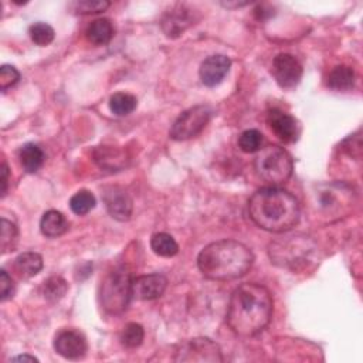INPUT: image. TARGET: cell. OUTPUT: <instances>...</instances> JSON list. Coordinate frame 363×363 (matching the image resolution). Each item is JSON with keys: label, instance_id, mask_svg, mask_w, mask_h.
<instances>
[{"label": "cell", "instance_id": "cell-18", "mask_svg": "<svg viewBox=\"0 0 363 363\" xmlns=\"http://www.w3.org/2000/svg\"><path fill=\"white\" fill-rule=\"evenodd\" d=\"M356 74L349 65H336L332 68L328 76V87L335 91H349L355 87Z\"/></svg>", "mask_w": 363, "mask_h": 363}, {"label": "cell", "instance_id": "cell-13", "mask_svg": "<svg viewBox=\"0 0 363 363\" xmlns=\"http://www.w3.org/2000/svg\"><path fill=\"white\" fill-rule=\"evenodd\" d=\"M168 279L162 274L140 275L132 279V296L140 301H151L164 296Z\"/></svg>", "mask_w": 363, "mask_h": 363}, {"label": "cell", "instance_id": "cell-19", "mask_svg": "<svg viewBox=\"0 0 363 363\" xmlns=\"http://www.w3.org/2000/svg\"><path fill=\"white\" fill-rule=\"evenodd\" d=\"M19 161L27 173H36L44 164V152L36 143H26L19 150Z\"/></svg>", "mask_w": 363, "mask_h": 363}, {"label": "cell", "instance_id": "cell-5", "mask_svg": "<svg viewBox=\"0 0 363 363\" xmlns=\"http://www.w3.org/2000/svg\"><path fill=\"white\" fill-rule=\"evenodd\" d=\"M256 173L264 182L278 186L285 183L293 175V158L284 148L277 145H268L261 148L254 161Z\"/></svg>", "mask_w": 363, "mask_h": 363}, {"label": "cell", "instance_id": "cell-9", "mask_svg": "<svg viewBox=\"0 0 363 363\" xmlns=\"http://www.w3.org/2000/svg\"><path fill=\"white\" fill-rule=\"evenodd\" d=\"M271 72L279 87L294 88L300 84L304 70L296 55L281 53L274 58Z\"/></svg>", "mask_w": 363, "mask_h": 363}, {"label": "cell", "instance_id": "cell-33", "mask_svg": "<svg viewBox=\"0 0 363 363\" xmlns=\"http://www.w3.org/2000/svg\"><path fill=\"white\" fill-rule=\"evenodd\" d=\"M0 175H2V178H0V183H2V197L6 196L8 193V185H9V168H8V164L4 161L2 162V169H0Z\"/></svg>", "mask_w": 363, "mask_h": 363}, {"label": "cell", "instance_id": "cell-31", "mask_svg": "<svg viewBox=\"0 0 363 363\" xmlns=\"http://www.w3.org/2000/svg\"><path fill=\"white\" fill-rule=\"evenodd\" d=\"M20 80V72L13 65H2L0 68V90L6 93L11 87L16 86Z\"/></svg>", "mask_w": 363, "mask_h": 363}, {"label": "cell", "instance_id": "cell-35", "mask_svg": "<svg viewBox=\"0 0 363 363\" xmlns=\"http://www.w3.org/2000/svg\"><path fill=\"white\" fill-rule=\"evenodd\" d=\"M225 8H243L247 6L249 2H243V4H222Z\"/></svg>", "mask_w": 363, "mask_h": 363}, {"label": "cell", "instance_id": "cell-15", "mask_svg": "<svg viewBox=\"0 0 363 363\" xmlns=\"http://www.w3.org/2000/svg\"><path fill=\"white\" fill-rule=\"evenodd\" d=\"M104 203L112 219L118 222H126L131 219L133 202L124 189L118 186L108 187L104 192Z\"/></svg>", "mask_w": 363, "mask_h": 363}, {"label": "cell", "instance_id": "cell-12", "mask_svg": "<svg viewBox=\"0 0 363 363\" xmlns=\"http://www.w3.org/2000/svg\"><path fill=\"white\" fill-rule=\"evenodd\" d=\"M232 67V61L227 55L214 54L207 57L199 70V76L202 83L206 87H216L223 83L226 76L229 74Z\"/></svg>", "mask_w": 363, "mask_h": 363}, {"label": "cell", "instance_id": "cell-14", "mask_svg": "<svg viewBox=\"0 0 363 363\" xmlns=\"http://www.w3.org/2000/svg\"><path fill=\"white\" fill-rule=\"evenodd\" d=\"M194 22V12L192 9L185 5H176L164 15L161 26L168 37L176 39L182 36L190 26H193Z\"/></svg>", "mask_w": 363, "mask_h": 363}, {"label": "cell", "instance_id": "cell-22", "mask_svg": "<svg viewBox=\"0 0 363 363\" xmlns=\"http://www.w3.org/2000/svg\"><path fill=\"white\" fill-rule=\"evenodd\" d=\"M67 291H68L67 281L62 277H58V275L50 277L43 284V297L48 303H58L60 300L64 298Z\"/></svg>", "mask_w": 363, "mask_h": 363}, {"label": "cell", "instance_id": "cell-4", "mask_svg": "<svg viewBox=\"0 0 363 363\" xmlns=\"http://www.w3.org/2000/svg\"><path fill=\"white\" fill-rule=\"evenodd\" d=\"M317 247L315 243L307 236H293L277 240L270 244V257L274 264L298 271L305 268L311 261Z\"/></svg>", "mask_w": 363, "mask_h": 363}, {"label": "cell", "instance_id": "cell-1", "mask_svg": "<svg viewBox=\"0 0 363 363\" xmlns=\"http://www.w3.org/2000/svg\"><path fill=\"white\" fill-rule=\"evenodd\" d=\"M272 305L271 293L264 285L242 284L232 294L226 315L227 325L239 336H254L270 324Z\"/></svg>", "mask_w": 363, "mask_h": 363}, {"label": "cell", "instance_id": "cell-29", "mask_svg": "<svg viewBox=\"0 0 363 363\" xmlns=\"http://www.w3.org/2000/svg\"><path fill=\"white\" fill-rule=\"evenodd\" d=\"M29 34H30V39L37 46H41V47H46L50 43H53L54 36H55L54 29L44 22H37V23L32 25L29 29Z\"/></svg>", "mask_w": 363, "mask_h": 363}, {"label": "cell", "instance_id": "cell-16", "mask_svg": "<svg viewBox=\"0 0 363 363\" xmlns=\"http://www.w3.org/2000/svg\"><path fill=\"white\" fill-rule=\"evenodd\" d=\"M94 161L103 169L118 171L126 165V154L114 147H100L94 152Z\"/></svg>", "mask_w": 363, "mask_h": 363}, {"label": "cell", "instance_id": "cell-34", "mask_svg": "<svg viewBox=\"0 0 363 363\" xmlns=\"http://www.w3.org/2000/svg\"><path fill=\"white\" fill-rule=\"evenodd\" d=\"M39 362L37 357L30 356V355H20V356H15L13 359H11V362Z\"/></svg>", "mask_w": 363, "mask_h": 363}, {"label": "cell", "instance_id": "cell-25", "mask_svg": "<svg viewBox=\"0 0 363 363\" xmlns=\"http://www.w3.org/2000/svg\"><path fill=\"white\" fill-rule=\"evenodd\" d=\"M95 196L88 190H80L70 199V209L77 216H84L90 213L95 207Z\"/></svg>", "mask_w": 363, "mask_h": 363}, {"label": "cell", "instance_id": "cell-24", "mask_svg": "<svg viewBox=\"0 0 363 363\" xmlns=\"http://www.w3.org/2000/svg\"><path fill=\"white\" fill-rule=\"evenodd\" d=\"M138 105V100L128 93H115L110 98V110L117 117H125L135 111Z\"/></svg>", "mask_w": 363, "mask_h": 363}, {"label": "cell", "instance_id": "cell-20", "mask_svg": "<svg viewBox=\"0 0 363 363\" xmlns=\"http://www.w3.org/2000/svg\"><path fill=\"white\" fill-rule=\"evenodd\" d=\"M15 271L18 272L19 277L22 278H32L34 275H37L41 268H43V258L40 254L33 253V251H27L20 254L16 260H15Z\"/></svg>", "mask_w": 363, "mask_h": 363}, {"label": "cell", "instance_id": "cell-6", "mask_svg": "<svg viewBox=\"0 0 363 363\" xmlns=\"http://www.w3.org/2000/svg\"><path fill=\"white\" fill-rule=\"evenodd\" d=\"M132 297V277L126 267H117L107 274L101 284V307L111 315L126 310Z\"/></svg>", "mask_w": 363, "mask_h": 363}, {"label": "cell", "instance_id": "cell-3", "mask_svg": "<svg viewBox=\"0 0 363 363\" xmlns=\"http://www.w3.org/2000/svg\"><path fill=\"white\" fill-rule=\"evenodd\" d=\"M253 263V251L236 240L214 242L206 246L197 257L200 272L213 281L237 279L250 271Z\"/></svg>", "mask_w": 363, "mask_h": 363}, {"label": "cell", "instance_id": "cell-10", "mask_svg": "<svg viewBox=\"0 0 363 363\" xmlns=\"http://www.w3.org/2000/svg\"><path fill=\"white\" fill-rule=\"evenodd\" d=\"M54 349L64 359L79 360L86 356L88 345L83 332L76 329H62L54 338Z\"/></svg>", "mask_w": 363, "mask_h": 363}, {"label": "cell", "instance_id": "cell-28", "mask_svg": "<svg viewBox=\"0 0 363 363\" xmlns=\"http://www.w3.org/2000/svg\"><path fill=\"white\" fill-rule=\"evenodd\" d=\"M19 232L15 223L9 222L8 219H2V236H0V249L2 254L13 251L18 244Z\"/></svg>", "mask_w": 363, "mask_h": 363}, {"label": "cell", "instance_id": "cell-30", "mask_svg": "<svg viewBox=\"0 0 363 363\" xmlns=\"http://www.w3.org/2000/svg\"><path fill=\"white\" fill-rule=\"evenodd\" d=\"M110 2L101 0V2H91V0H84V2H74L71 5V8L74 9V12L80 15H95L107 11L110 8Z\"/></svg>", "mask_w": 363, "mask_h": 363}, {"label": "cell", "instance_id": "cell-32", "mask_svg": "<svg viewBox=\"0 0 363 363\" xmlns=\"http://www.w3.org/2000/svg\"><path fill=\"white\" fill-rule=\"evenodd\" d=\"M15 296V282L6 270L0 271V298L2 301H8Z\"/></svg>", "mask_w": 363, "mask_h": 363}, {"label": "cell", "instance_id": "cell-7", "mask_svg": "<svg viewBox=\"0 0 363 363\" xmlns=\"http://www.w3.org/2000/svg\"><path fill=\"white\" fill-rule=\"evenodd\" d=\"M213 111L207 105H196L182 112L173 122L169 136L175 140H187L197 136L209 124Z\"/></svg>", "mask_w": 363, "mask_h": 363}, {"label": "cell", "instance_id": "cell-2", "mask_svg": "<svg viewBox=\"0 0 363 363\" xmlns=\"http://www.w3.org/2000/svg\"><path fill=\"white\" fill-rule=\"evenodd\" d=\"M249 214L254 225L271 233H284L296 227L301 207L294 194L279 187H264L249 202Z\"/></svg>", "mask_w": 363, "mask_h": 363}, {"label": "cell", "instance_id": "cell-17", "mask_svg": "<svg viewBox=\"0 0 363 363\" xmlns=\"http://www.w3.org/2000/svg\"><path fill=\"white\" fill-rule=\"evenodd\" d=\"M40 230L46 237L54 239L62 236L68 230V222L61 211L48 210L41 217Z\"/></svg>", "mask_w": 363, "mask_h": 363}, {"label": "cell", "instance_id": "cell-27", "mask_svg": "<svg viewBox=\"0 0 363 363\" xmlns=\"http://www.w3.org/2000/svg\"><path fill=\"white\" fill-rule=\"evenodd\" d=\"M143 338H145V331H143L142 325H139L136 322H131V324L125 325V328L122 329L119 341L125 348L135 349V348L140 346V343L143 342Z\"/></svg>", "mask_w": 363, "mask_h": 363}, {"label": "cell", "instance_id": "cell-11", "mask_svg": "<svg viewBox=\"0 0 363 363\" xmlns=\"http://www.w3.org/2000/svg\"><path fill=\"white\" fill-rule=\"evenodd\" d=\"M267 124L270 129L275 133V136L285 142V143H293L300 136V125L298 121L278 108H272L267 114Z\"/></svg>", "mask_w": 363, "mask_h": 363}, {"label": "cell", "instance_id": "cell-23", "mask_svg": "<svg viewBox=\"0 0 363 363\" xmlns=\"http://www.w3.org/2000/svg\"><path fill=\"white\" fill-rule=\"evenodd\" d=\"M151 249L154 250L155 254L161 257H173L179 251V246L176 240L168 235V233H157L151 239Z\"/></svg>", "mask_w": 363, "mask_h": 363}, {"label": "cell", "instance_id": "cell-8", "mask_svg": "<svg viewBox=\"0 0 363 363\" xmlns=\"http://www.w3.org/2000/svg\"><path fill=\"white\" fill-rule=\"evenodd\" d=\"M178 362H223L222 350L209 338H194L180 343L176 349Z\"/></svg>", "mask_w": 363, "mask_h": 363}, {"label": "cell", "instance_id": "cell-26", "mask_svg": "<svg viewBox=\"0 0 363 363\" xmlns=\"http://www.w3.org/2000/svg\"><path fill=\"white\" fill-rule=\"evenodd\" d=\"M263 133L258 129H247L239 136V148L244 154L258 152L263 147Z\"/></svg>", "mask_w": 363, "mask_h": 363}, {"label": "cell", "instance_id": "cell-21", "mask_svg": "<svg viewBox=\"0 0 363 363\" xmlns=\"http://www.w3.org/2000/svg\"><path fill=\"white\" fill-rule=\"evenodd\" d=\"M90 43L95 46H105L114 36V27L110 19H97L86 30Z\"/></svg>", "mask_w": 363, "mask_h": 363}]
</instances>
